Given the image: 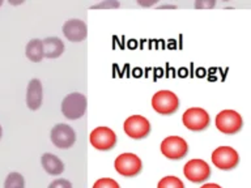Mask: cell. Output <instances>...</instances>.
I'll list each match as a JSON object with an SVG mask.
<instances>
[{
	"instance_id": "obj_22",
	"label": "cell",
	"mask_w": 251,
	"mask_h": 188,
	"mask_svg": "<svg viewBox=\"0 0 251 188\" xmlns=\"http://www.w3.org/2000/svg\"><path fill=\"white\" fill-rule=\"evenodd\" d=\"M216 5L215 0H198L195 1V8H213Z\"/></svg>"
},
{
	"instance_id": "obj_9",
	"label": "cell",
	"mask_w": 251,
	"mask_h": 188,
	"mask_svg": "<svg viewBox=\"0 0 251 188\" xmlns=\"http://www.w3.org/2000/svg\"><path fill=\"white\" fill-rule=\"evenodd\" d=\"M125 133L133 140L145 139L151 133V123L141 115H131L123 123Z\"/></svg>"
},
{
	"instance_id": "obj_14",
	"label": "cell",
	"mask_w": 251,
	"mask_h": 188,
	"mask_svg": "<svg viewBox=\"0 0 251 188\" xmlns=\"http://www.w3.org/2000/svg\"><path fill=\"white\" fill-rule=\"evenodd\" d=\"M41 164H42L43 170L49 175L58 176L64 171V164L58 156H55L52 153H45L41 157Z\"/></svg>"
},
{
	"instance_id": "obj_27",
	"label": "cell",
	"mask_w": 251,
	"mask_h": 188,
	"mask_svg": "<svg viewBox=\"0 0 251 188\" xmlns=\"http://www.w3.org/2000/svg\"><path fill=\"white\" fill-rule=\"evenodd\" d=\"M1 137H3V127L0 124V140H1Z\"/></svg>"
},
{
	"instance_id": "obj_7",
	"label": "cell",
	"mask_w": 251,
	"mask_h": 188,
	"mask_svg": "<svg viewBox=\"0 0 251 188\" xmlns=\"http://www.w3.org/2000/svg\"><path fill=\"white\" fill-rule=\"evenodd\" d=\"M160 149L166 158L176 161L187 156L188 144L187 141L179 136H168L162 140Z\"/></svg>"
},
{
	"instance_id": "obj_5",
	"label": "cell",
	"mask_w": 251,
	"mask_h": 188,
	"mask_svg": "<svg viewBox=\"0 0 251 188\" xmlns=\"http://www.w3.org/2000/svg\"><path fill=\"white\" fill-rule=\"evenodd\" d=\"M212 164L224 171H229L238 166L239 154L231 146H219L212 152Z\"/></svg>"
},
{
	"instance_id": "obj_15",
	"label": "cell",
	"mask_w": 251,
	"mask_h": 188,
	"mask_svg": "<svg viewBox=\"0 0 251 188\" xmlns=\"http://www.w3.org/2000/svg\"><path fill=\"white\" fill-rule=\"evenodd\" d=\"M43 43V52H45V58L47 59H56L62 56L66 47L64 43L58 37H47L42 41Z\"/></svg>"
},
{
	"instance_id": "obj_1",
	"label": "cell",
	"mask_w": 251,
	"mask_h": 188,
	"mask_svg": "<svg viewBox=\"0 0 251 188\" xmlns=\"http://www.w3.org/2000/svg\"><path fill=\"white\" fill-rule=\"evenodd\" d=\"M88 99L81 93H71L62 101V114L70 120H76L85 115Z\"/></svg>"
},
{
	"instance_id": "obj_24",
	"label": "cell",
	"mask_w": 251,
	"mask_h": 188,
	"mask_svg": "<svg viewBox=\"0 0 251 188\" xmlns=\"http://www.w3.org/2000/svg\"><path fill=\"white\" fill-rule=\"evenodd\" d=\"M200 188H223V187L216 183H205V184H203V186H201Z\"/></svg>"
},
{
	"instance_id": "obj_26",
	"label": "cell",
	"mask_w": 251,
	"mask_h": 188,
	"mask_svg": "<svg viewBox=\"0 0 251 188\" xmlns=\"http://www.w3.org/2000/svg\"><path fill=\"white\" fill-rule=\"evenodd\" d=\"M24 0H20V1H12V0H9V4H13V5H19V4H23Z\"/></svg>"
},
{
	"instance_id": "obj_16",
	"label": "cell",
	"mask_w": 251,
	"mask_h": 188,
	"mask_svg": "<svg viewBox=\"0 0 251 188\" xmlns=\"http://www.w3.org/2000/svg\"><path fill=\"white\" fill-rule=\"evenodd\" d=\"M25 54L26 58L33 63H39L45 58V52H43V43L41 39H30L26 43L25 47Z\"/></svg>"
},
{
	"instance_id": "obj_21",
	"label": "cell",
	"mask_w": 251,
	"mask_h": 188,
	"mask_svg": "<svg viewBox=\"0 0 251 188\" xmlns=\"http://www.w3.org/2000/svg\"><path fill=\"white\" fill-rule=\"evenodd\" d=\"M47 188H74V187H72V183H71L70 180L59 178V179L52 180V182L49 184V187Z\"/></svg>"
},
{
	"instance_id": "obj_10",
	"label": "cell",
	"mask_w": 251,
	"mask_h": 188,
	"mask_svg": "<svg viewBox=\"0 0 251 188\" xmlns=\"http://www.w3.org/2000/svg\"><path fill=\"white\" fill-rule=\"evenodd\" d=\"M51 142L59 149H70L76 142V132L68 124L59 123L54 125L50 132Z\"/></svg>"
},
{
	"instance_id": "obj_8",
	"label": "cell",
	"mask_w": 251,
	"mask_h": 188,
	"mask_svg": "<svg viewBox=\"0 0 251 188\" xmlns=\"http://www.w3.org/2000/svg\"><path fill=\"white\" fill-rule=\"evenodd\" d=\"M90 145L97 150L106 152V150H111L117 144V135L113 129L105 125L97 127L90 132L89 136Z\"/></svg>"
},
{
	"instance_id": "obj_4",
	"label": "cell",
	"mask_w": 251,
	"mask_h": 188,
	"mask_svg": "<svg viewBox=\"0 0 251 188\" xmlns=\"http://www.w3.org/2000/svg\"><path fill=\"white\" fill-rule=\"evenodd\" d=\"M216 128L224 135H235L243 127L242 117L234 110H223L216 115Z\"/></svg>"
},
{
	"instance_id": "obj_28",
	"label": "cell",
	"mask_w": 251,
	"mask_h": 188,
	"mask_svg": "<svg viewBox=\"0 0 251 188\" xmlns=\"http://www.w3.org/2000/svg\"><path fill=\"white\" fill-rule=\"evenodd\" d=\"M1 5H3V0H0V7H1Z\"/></svg>"
},
{
	"instance_id": "obj_6",
	"label": "cell",
	"mask_w": 251,
	"mask_h": 188,
	"mask_svg": "<svg viewBox=\"0 0 251 188\" xmlns=\"http://www.w3.org/2000/svg\"><path fill=\"white\" fill-rule=\"evenodd\" d=\"M182 123L190 131L199 132V131H204L205 128H208V125L211 124V118L204 109L191 107L184 111L183 117H182Z\"/></svg>"
},
{
	"instance_id": "obj_13",
	"label": "cell",
	"mask_w": 251,
	"mask_h": 188,
	"mask_svg": "<svg viewBox=\"0 0 251 188\" xmlns=\"http://www.w3.org/2000/svg\"><path fill=\"white\" fill-rule=\"evenodd\" d=\"M43 88L42 82L38 78H33L29 81L26 88V105L29 110L35 111L42 106Z\"/></svg>"
},
{
	"instance_id": "obj_17",
	"label": "cell",
	"mask_w": 251,
	"mask_h": 188,
	"mask_svg": "<svg viewBox=\"0 0 251 188\" xmlns=\"http://www.w3.org/2000/svg\"><path fill=\"white\" fill-rule=\"evenodd\" d=\"M4 188H25V178L20 172H9L4 180Z\"/></svg>"
},
{
	"instance_id": "obj_12",
	"label": "cell",
	"mask_w": 251,
	"mask_h": 188,
	"mask_svg": "<svg viewBox=\"0 0 251 188\" xmlns=\"http://www.w3.org/2000/svg\"><path fill=\"white\" fill-rule=\"evenodd\" d=\"M63 34L70 42H82L88 37V26L84 21L78 19H71L64 23L62 27Z\"/></svg>"
},
{
	"instance_id": "obj_20",
	"label": "cell",
	"mask_w": 251,
	"mask_h": 188,
	"mask_svg": "<svg viewBox=\"0 0 251 188\" xmlns=\"http://www.w3.org/2000/svg\"><path fill=\"white\" fill-rule=\"evenodd\" d=\"M121 7V3L118 0H102L100 3L93 4L92 9H115Z\"/></svg>"
},
{
	"instance_id": "obj_18",
	"label": "cell",
	"mask_w": 251,
	"mask_h": 188,
	"mask_svg": "<svg viewBox=\"0 0 251 188\" xmlns=\"http://www.w3.org/2000/svg\"><path fill=\"white\" fill-rule=\"evenodd\" d=\"M157 188H184V184L179 178L169 175L161 178V180L157 184Z\"/></svg>"
},
{
	"instance_id": "obj_23",
	"label": "cell",
	"mask_w": 251,
	"mask_h": 188,
	"mask_svg": "<svg viewBox=\"0 0 251 188\" xmlns=\"http://www.w3.org/2000/svg\"><path fill=\"white\" fill-rule=\"evenodd\" d=\"M157 3H158V0H147V1H144V0H137V4L141 5V7H153Z\"/></svg>"
},
{
	"instance_id": "obj_2",
	"label": "cell",
	"mask_w": 251,
	"mask_h": 188,
	"mask_svg": "<svg viewBox=\"0 0 251 188\" xmlns=\"http://www.w3.org/2000/svg\"><path fill=\"white\" fill-rule=\"evenodd\" d=\"M152 107L160 115H173L179 109V98L170 90H158L153 94Z\"/></svg>"
},
{
	"instance_id": "obj_11",
	"label": "cell",
	"mask_w": 251,
	"mask_h": 188,
	"mask_svg": "<svg viewBox=\"0 0 251 188\" xmlns=\"http://www.w3.org/2000/svg\"><path fill=\"white\" fill-rule=\"evenodd\" d=\"M183 174L192 183H203L211 176V167L204 160L194 158L186 162Z\"/></svg>"
},
{
	"instance_id": "obj_3",
	"label": "cell",
	"mask_w": 251,
	"mask_h": 188,
	"mask_svg": "<svg viewBox=\"0 0 251 188\" xmlns=\"http://www.w3.org/2000/svg\"><path fill=\"white\" fill-rule=\"evenodd\" d=\"M114 167L119 175L125 178H133L140 174L143 162L135 153H122L114 161Z\"/></svg>"
},
{
	"instance_id": "obj_19",
	"label": "cell",
	"mask_w": 251,
	"mask_h": 188,
	"mask_svg": "<svg viewBox=\"0 0 251 188\" xmlns=\"http://www.w3.org/2000/svg\"><path fill=\"white\" fill-rule=\"evenodd\" d=\"M93 188H121L119 183L111 178H100L94 182Z\"/></svg>"
},
{
	"instance_id": "obj_25",
	"label": "cell",
	"mask_w": 251,
	"mask_h": 188,
	"mask_svg": "<svg viewBox=\"0 0 251 188\" xmlns=\"http://www.w3.org/2000/svg\"><path fill=\"white\" fill-rule=\"evenodd\" d=\"M161 9H165V8H170V9H176V5H173V4H164V5H160Z\"/></svg>"
}]
</instances>
